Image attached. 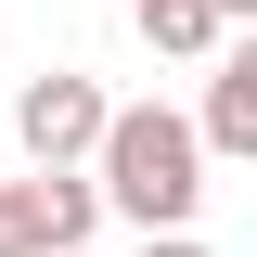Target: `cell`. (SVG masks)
I'll return each mask as SVG.
<instances>
[{"mask_svg":"<svg viewBox=\"0 0 257 257\" xmlns=\"http://www.w3.org/2000/svg\"><path fill=\"white\" fill-rule=\"evenodd\" d=\"M90 193L128 231H193V206H206V142H193V116L180 103H116L103 142H90Z\"/></svg>","mask_w":257,"mask_h":257,"instance_id":"6da1fadb","label":"cell"},{"mask_svg":"<svg viewBox=\"0 0 257 257\" xmlns=\"http://www.w3.org/2000/svg\"><path fill=\"white\" fill-rule=\"evenodd\" d=\"M103 77H77V64H39L26 90H13V155L26 167H90V142H103Z\"/></svg>","mask_w":257,"mask_h":257,"instance_id":"7a4b0ae2","label":"cell"},{"mask_svg":"<svg viewBox=\"0 0 257 257\" xmlns=\"http://www.w3.org/2000/svg\"><path fill=\"white\" fill-rule=\"evenodd\" d=\"M193 142H206V167H244V155H257V39H219V52H206Z\"/></svg>","mask_w":257,"mask_h":257,"instance_id":"3957f363","label":"cell"},{"mask_svg":"<svg viewBox=\"0 0 257 257\" xmlns=\"http://www.w3.org/2000/svg\"><path fill=\"white\" fill-rule=\"evenodd\" d=\"M13 206H26V257H77V244L103 231L90 167H26V180H13Z\"/></svg>","mask_w":257,"mask_h":257,"instance_id":"277c9868","label":"cell"},{"mask_svg":"<svg viewBox=\"0 0 257 257\" xmlns=\"http://www.w3.org/2000/svg\"><path fill=\"white\" fill-rule=\"evenodd\" d=\"M128 13H142V39H155V52H180V64H206V52L231 39L206 0H128Z\"/></svg>","mask_w":257,"mask_h":257,"instance_id":"5b68a950","label":"cell"},{"mask_svg":"<svg viewBox=\"0 0 257 257\" xmlns=\"http://www.w3.org/2000/svg\"><path fill=\"white\" fill-rule=\"evenodd\" d=\"M142 257H219L206 231H142Z\"/></svg>","mask_w":257,"mask_h":257,"instance_id":"8992f818","label":"cell"},{"mask_svg":"<svg viewBox=\"0 0 257 257\" xmlns=\"http://www.w3.org/2000/svg\"><path fill=\"white\" fill-rule=\"evenodd\" d=\"M0 257H26V206H13V180H0Z\"/></svg>","mask_w":257,"mask_h":257,"instance_id":"52a82bcc","label":"cell"},{"mask_svg":"<svg viewBox=\"0 0 257 257\" xmlns=\"http://www.w3.org/2000/svg\"><path fill=\"white\" fill-rule=\"evenodd\" d=\"M77 257H90V244H77Z\"/></svg>","mask_w":257,"mask_h":257,"instance_id":"ba28073f","label":"cell"}]
</instances>
